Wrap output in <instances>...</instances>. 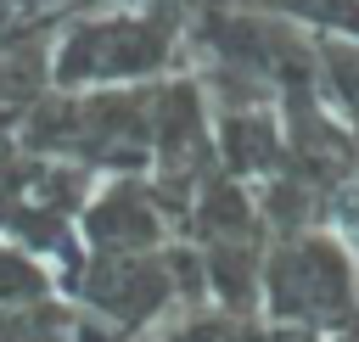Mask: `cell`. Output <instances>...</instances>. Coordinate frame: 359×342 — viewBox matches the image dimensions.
<instances>
[{
    "label": "cell",
    "mask_w": 359,
    "mask_h": 342,
    "mask_svg": "<svg viewBox=\"0 0 359 342\" xmlns=\"http://www.w3.org/2000/svg\"><path fill=\"white\" fill-rule=\"evenodd\" d=\"M331 224H337V235L359 252V179L337 191V202H331Z\"/></svg>",
    "instance_id": "cell-1"
}]
</instances>
